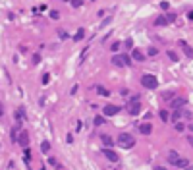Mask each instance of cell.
Here are the masks:
<instances>
[{"label":"cell","instance_id":"obj_29","mask_svg":"<svg viewBox=\"0 0 193 170\" xmlns=\"http://www.w3.org/2000/svg\"><path fill=\"white\" fill-rule=\"evenodd\" d=\"M160 8L162 10H168V8H170V4H168V2H160Z\"/></svg>","mask_w":193,"mask_h":170},{"label":"cell","instance_id":"obj_3","mask_svg":"<svg viewBox=\"0 0 193 170\" xmlns=\"http://www.w3.org/2000/svg\"><path fill=\"white\" fill-rule=\"evenodd\" d=\"M141 85L147 87V89H155V87H158V79H156L155 75H151V74H145L141 78Z\"/></svg>","mask_w":193,"mask_h":170},{"label":"cell","instance_id":"obj_13","mask_svg":"<svg viewBox=\"0 0 193 170\" xmlns=\"http://www.w3.org/2000/svg\"><path fill=\"white\" fill-rule=\"evenodd\" d=\"M187 159H178V161H174V162H172V164H174V166H178V168H185V166H187Z\"/></svg>","mask_w":193,"mask_h":170},{"label":"cell","instance_id":"obj_19","mask_svg":"<svg viewBox=\"0 0 193 170\" xmlns=\"http://www.w3.org/2000/svg\"><path fill=\"white\" fill-rule=\"evenodd\" d=\"M168 159H170V162H174V161H178L180 156H178V153H176V151H170V153H168Z\"/></svg>","mask_w":193,"mask_h":170},{"label":"cell","instance_id":"obj_15","mask_svg":"<svg viewBox=\"0 0 193 170\" xmlns=\"http://www.w3.org/2000/svg\"><path fill=\"white\" fill-rule=\"evenodd\" d=\"M41 151L43 153H48V151H50V143H48V141H43L41 143Z\"/></svg>","mask_w":193,"mask_h":170},{"label":"cell","instance_id":"obj_16","mask_svg":"<svg viewBox=\"0 0 193 170\" xmlns=\"http://www.w3.org/2000/svg\"><path fill=\"white\" fill-rule=\"evenodd\" d=\"M158 116H160L162 122H168V120H170V114H168L166 110H160V114H158Z\"/></svg>","mask_w":193,"mask_h":170},{"label":"cell","instance_id":"obj_33","mask_svg":"<svg viewBox=\"0 0 193 170\" xmlns=\"http://www.w3.org/2000/svg\"><path fill=\"white\" fill-rule=\"evenodd\" d=\"M39 60H41V56H39V54L33 56V62H35V64H39Z\"/></svg>","mask_w":193,"mask_h":170},{"label":"cell","instance_id":"obj_28","mask_svg":"<svg viewBox=\"0 0 193 170\" xmlns=\"http://www.w3.org/2000/svg\"><path fill=\"white\" fill-rule=\"evenodd\" d=\"M81 4H83L81 0H74V2H72V6H74V8H79V6H81Z\"/></svg>","mask_w":193,"mask_h":170},{"label":"cell","instance_id":"obj_30","mask_svg":"<svg viewBox=\"0 0 193 170\" xmlns=\"http://www.w3.org/2000/svg\"><path fill=\"white\" fill-rule=\"evenodd\" d=\"M48 162H50V166H58V161H56V159H48Z\"/></svg>","mask_w":193,"mask_h":170},{"label":"cell","instance_id":"obj_21","mask_svg":"<svg viewBox=\"0 0 193 170\" xmlns=\"http://www.w3.org/2000/svg\"><path fill=\"white\" fill-rule=\"evenodd\" d=\"M168 58H170V60H174V62H178V54H176L174 51H168Z\"/></svg>","mask_w":193,"mask_h":170},{"label":"cell","instance_id":"obj_36","mask_svg":"<svg viewBox=\"0 0 193 170\" xmlns=\"http://www.w3.org/2000/svg\"><path fill=\"white\" fill-rule=\"evenodd\" d=\"M2 114H4V108H2V102H0V118H2Z\"/></svg>","mask_w":193,"mask_h":170},{"label":"cell","instance_id":"obj_37","mask_svg":"<svg viewBox=\"0 0 193 170\" xmlns=\"http://www.w3.org/2000/svg\"><path fill=\"white\" fill-rule=\"evenodd\" d=\"M155 170H166V168H164V166H156Z\"/></svg>","mask_w":193,"mask_h":170},{"label":"cell","instance_id":"obj_26","mask_svg":"<svg viewBox=\"0 0 193 170\" xmlns=\"http://www.w3.org/2000/svg\"><path fill=\"white\" fill-rule=\"evenodd\" d=\"M97 91L101 93V95H104V97H106V95H108V91H106V89H104V87H101V85H97Z\"/></svg>","mask_w":193,"mask_h":170},{"label":"cell","instance_id":"obj_35","mask_svg":"<svg viewBox=\"0 0 193 170\" xmlns=\"http://www.w3.org/2000/svg\"><path fill=\"white\" fill-rule=\"evenodd\" d=\"M187 143H189V145L193 147V135H189V137H187Z\"/></svg>","mask_w":193,"mask_h":170},{"label":"cell","instance_id":"obj_4","mask_svg":"<svg viewBox=\"0 0 193 170\" xmlns=\"http://www.w3.org/2000/svg\"><path fill=\"white\" fill-rule=\"evenodd\" d=\"M18 143H19V147H23V149H27V147H29V133L25 132V129H19Z\"/></svg>","mask_w":193,"mask_h":170},{"label":"cell","instance_id":"obj_39","mask_svg":"<svg viewBox=\"0 0 193 170\" xmlns=\"http://www.w3.org/2000/svg\"><path fill=\"white\" fill-rule=\"evenodd\" d=\"M41 170H45V168H41Z\"/></svg>","mask_w":193,"mask_h":170},{"label":"cell","instance_id":"obj_24","mask_svg":"<svg viewBox=\"0 0 193 170\" xmlns=\"http://www.w3.org/2000/svg\"><path fill=\"white\" fill-rule=\"evenodd\" d=\"M147 54H149V56H156V54H158V51H156L155 46H151V48L147 51Z\"/></svg>","mask_w":193,"mask_h":170},{"label":"cell","instance_id":"obj_12","mask_svg":"<svg viewBox=\"0 0 193 170\" xmlns=\"http://www.w3.org/2000/svg\"><path fill=\"white\" fill-rule=\"evenodd\" d=\"M185 99L184 97H180V99H176V101H172V106H174V108H182V106H185Z\"/></svg>","mask_w":193,"mask_h":170},{"label":"cell","instance_id":"obj_20","mask_svg":"<svg viewBox=\"0 0 193 170\" xmlns=\"http://www.w3.org/2000/svg\"><path fill=\"white\" fill-rule=\"evenodd\" d=\"M23 116H25V110H23V108H18V110H16V118H18V120H21Z\"/></svg>","mask_w":193,"mask_h":170},{"label":"cell","instance_id":"obj_34","mask_svg":"<svg viewBox=\"0 0 193 170\" xmlns=\"http://www.w3.org/2000/svg\"><path fill=\"white\" fill-rule=\"evenodd\" d=\"M126 46H128V48H131V46H133V43H131V39H128V41H126Z\"/></svg>","mask_w":193,"mask_h":170},{"label":"cell","instance_id":"obj_8","mask_svg":"<svg viewBox=\"0 0 193 170\" xmlns=\"http://www.w3.org/2000/svg\"><path fill=\"white\" fill-rule=\"evenodd\" d=\"M139 132H141L143 135H149V133L153 132V126L149 124V122H145V124H141V126H139Z\"/></svg>","mask_w":193,"mask_h":170},{"label":"cell","instance_id":"obj_9","mask_svg":"<svg viewBox=\"0 0 193 170\" xmlns=\"http://www.w3.org/2000/svg\"><path fill=\"white\" fill-rule=\"evenodd\" d=\"M101 141L104 143L106 147H112V145H114V141H112V137H110V135H106V133H101Z\"/></svg>","mask_w":193,"mask_h":170},{"label":"cell","instance_id":"obj_32","mask_svg":"<svg viewBox=\"0 0 193 170\" xmlns=\"http://www.w3.org/2000/svg\"><path fill=\"white\" fill-rule=\"evenodd\" d=\"M58 16H60V14H58V12H56V10H54V12H50V18H54V19H58Z\"/></svg>","mask_w":193,"mask_h":170},{"label":"cell","instance_id":"obj_38","mask_svg":"<svg viewBox=\"0 0 193 170\" xmlns=\"http://www.w3.org/2000/svg\"><path fill=\"white\" fill-rule=\"evenodd\" d=\"M187 18H189V19H193V12H189V14H187Z\"/></svg>","mask_w":193,"mask_h":170},{"label":"cell","instance_id":"obj_31","mask_svg":"<svg viewBox=\"0 0 193 170\" xmlns=\"http://www.w3.org/2000/svg\"><path fill=\"white\" fill-rule=\"evenodd\" d=\"M48 79H50V75H48V74L43 75V83H48Z\"/></svg>","mask_w":193,"mask_h":170},{"label":"cell","instance_id":"obj_10","mask_svg":"<svg viewBox=\"0 0 193 170\" xmlns=\"http://www.w3.org/2000/svg\"><path fill=\"white\" fill-rule=\"evenodd\" d=\"M180 45H182V48L185 51V54H187V58H193V48H191V46H189V45H187L185 41H182Z\"/></svg>","mask_w":193,"mask_h":170},{"label":"cell","instance_id":"obj_2","mask_svg":"<svg viewBox=\"0 0 193 170\" xmlns=\"http://www.w3.org/2000/svg\"><path fill=\"white\" fill-rule=\"evenodd\" d=\"M112 64L118 66V68H124V66L131 64V58H129V54H114L112 56Z\"/></svg>","mask_w":193,"mask_h":170},{"label":"cell","instance_id":"obj_5","mask_svg":"<svg viewBox=\"0 0 193 170\" xmlns=\"http://www.w3.org/2000/svg\"><path fill=\"white\" fill-rule=\"evenodd\" d=\"M139 110H141V102H139L137 99L129 101V105H128V112H129V114H131V116H137Z\"/></svg>","mask_w":193,"mask_h":170},{"label":"cell","instance_id":"obj_25","mask_svg":"<svg viewBox=\"0 0 193 170\" xmlns=\"http://www.w3.org/2000/svg\"><path fill=\"white\" fill-rule=\"evenodd\" d=\"M58 37L60 39H68V33H66L64 29H58Z\"/></svg>","mask_w":193,"mask_h":170},{"label":"cell","instance_id":"obj_7","mask_svg":"<svg viewBox=\"0 0 193 170\" xmlns=\"http://www.w3.org/2000/svg\"><path fill=\"white\" fill-rule=\"evenodd\" d=\"M102 155H104L110 162H118V155H116L114 151H110V149H102Z\"/></svg>","mask_w":193,"mask_h":170},{"label":"cell","instance_id":"obj_6","mask_svg":"<svg viewBox=\"0 0 193 170\" xmlns=\"http://www.w3.org/2000/svg\"><path fill=\"white\" fill-rule=\"evenodd\" d=\"M118 112H120V106H116V105H106L104 110H102V114H104V116H116Z\"/></svg>","mask_w":193,"mask_h":170},{"label":"cell","instance_id":"obj_14","mask_svg":"<svg viewBox=\"0 0 193 170\" xmlns=\"http://www.w3.org/2000/svg\"><path fill=\"white\" fill-rule=\"evenodd\" d=\"M155 25H168V21H166L164 16H158V18L155 19Z\"/></svg>","mask_w":193,"mask_h":170},{"label":"cell","instance_id":"obj_17","mask_svg":"<svg viewBox=\"0 0 193 170\" xmlns=\"http://www.w3.org/2000/svg\"><path fill=\"white\" fill-rule=\"evenodd\" d=\"M180 118H182V112H180V110H174V114H172V122L176 124V122H180Z\"/></svg>","mask_w":193,"mask_h":170},{"label":"cell","instance_id":"obj_27","mask_svg":"<svg viewBox=\"0 0 193 170\" xmlns=\"http://www.w3.org/2000/svg\"><path fill=\"white\" fill-rule=\"evenodd\" d=\"M176 129H178V132H184V129H185V126L182 124V122H176Z\"/></svg>","mask_w":193,"mask_h":170},{"label":"cell","instance_id":"obj_23","mask_svg":"<svg viewBox=\"0 0 193 170\" xmlns=\"http://www.w3.org/2000/svg\"><path fill=\"white\" fill-rule=\"evenodd\" d=\"M166 21H168V23H174L176 21V14H168V16H166Z\"/></svg>","mask_w":193,"mask_h":170},{"label":"cell","instance_id":"obj_18","mask_svg":"<svg viewBox=\"0 0 193 170\" xmlns=\"http://www.w3.org/2000/svg\"><path fill=\"white\" fill-rule=\"evenodd\" d=\"M85 37V31H83V29H79L77 33H75V37H74V41H81V39Z\"/></svg>","mask_w":193,"mask_h":170},{"label":"cell","instance_id":"obj_1","mask_svg":"<svg viewBox=\"0 0 193 170\" xmlns=\"http://www.w3.org/2000/svg\"><path fill=\"white\" fill-rule=\"evenodd\" d=\"M118 143L122 145L124 149H131L135 145V137L131 135V133H126V132H122L118 135Z\"/></svg>","mask_w":193,"mask_h":170},{"label":"cell","instance_id":"obj_11","mask_svg":"<svg viewBox=\"0 0 193 170\" xmlns=\"http://www.w3.org/2000/svg\"><path fill=\"white\" fill-rule=\"evenodd\" d=\"M131 56H133V60H137V62H141V60L145 58V54H143L139 48H133V51H131Z\"/></svg>","mask_w":193,"mask_h":170},{"label":"cell","instance_id":"obj_22","mask_svg":"<svg viewBox=\"0 0 193 170\" xmlns=\"http://www.w3.org/2000/svg\"><path fill=\"white\" fill-rule=\"evenodd\" d=\"M104 124V118H102V116H97L95 118V126H102Z\"/></svg>","mask_w":193,"mask_h":170}]
</instances>
